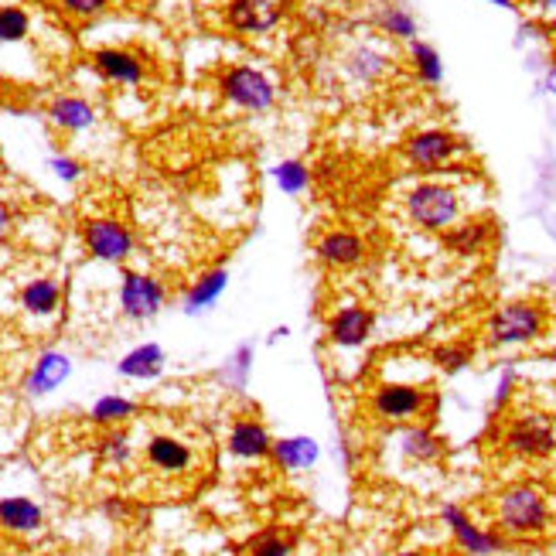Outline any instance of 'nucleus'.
I'll use <instances>...</instances> for the list:
<instances>
[{
	"mask_svg": "<svg viewBox=\"0 0 556 556\" xmlns=\"http://www.w3.org/2000/svg\"><path fill=\"white\" fill-rule=\"evenodd\" d=\"M403 219L427 232V236H444L451 226L468 219V188L462 181H451L441 175H424L420 181L406 185L400 195Z\"/></svg>",
	"mask_w": 556,
	"mask_h": 556,
	"instance_id": "nucleus-1",
	"label": "nucleus"
},
{
	"mask_svg": "<svg viewBox=\"0 0 556 556\" xmlns=\"http://www.w3.org/2000/svg\"><path fill=\"white\" fill-rule=\"evenodd\" d=\"M492 519L505 540L533 543L556 529V505L553 495L533 485V481H516V485H505L495 495Z\"/></svg>",
	"mask_w": 556,
	"mask_h": 556,
	"instance_id": "nucleus-2",
	"label": "nucleus"
},
{
	"mask_svg": "<svg viewBox=\"0 0 556 556\" xmlns=\"http://www.w3.org/2000/svg\"><path fill=\"white\" fill-rule=\"evenodd\" d=\"M549 328H553L549 307L533 298H519L498 304L485 318V325H481V334H485V345L492 349H522L546 338Z\"/></svg>",
	"mask_w": 556,
	"mask_h": 556,
	"instance_id": "nucleus-3",
	"label": "nucleus"
},
{
	"mask_svg": "<svg viewBox=\"0 0 556 556\" xmlns=\"http://www.w3.org/2000/svg\"><path fill=\"white\" fill-rule=\"evenodd\" d=\"M400 154L420 175H447L457 172V164L471 154V148L462 134L447 127H420L403 140Z\"/></svg>",
	"mask_w": 556,
	"mask_h": 556,
	"instance_id": "nucleus-4",
	"label": "nucleus"
},
{
	"mask_svg": "<svg viewBox=\"0 0 556 556\" xmlns=\"http://www.w3.org/2000/svg\"><path fill=\"white\" fill-rule=\"evenodd\" d=\"M215 89L239 113H270L280 100V86L256 65H226L215 76Z\"/></svg>",
	"mask_w": 556,
	"mask_h": 556,
	"instance_id": "nucleus-5",
	"label": "nucleus"
},
{
	"mask_svg": "<svg viewBox=\"0 0 556 556\" xmlns=\"http://www.w3.org/2000/svg\"><path fill=\"white\" fill-rule=\"evenodd\" d=\"M502 447L519 462H546L556 454V417L546 409H519L505 420Z\"/></svg>",
	"mask_w": 556,
	"mask_h": 556,
	"instance_id": "nucleus-6",
	"label": "nucleus"
},
{
	"mask_svg": "<svg viewBox=\"0 0 556 556\" xmlns=\"http://www.w3.org/2000/svg\"><path fill=\"white\" fill-rule=\"evenodd\" d=\"M433 406V393L420 382H379L369 393L372 417L382 424H420Z\"/></svg>",
	"mask_w": 556,
	"mask_h": 556,
	"instance_id": "nucleus-7",
	"label": "nucleus"
},
{
	"mask_svg": "<svg viewBox=\"0 0 556 556\" xmlns=\"http://www.w3.org/2000/svg\"><path fill=\"white\" fill-rule=\"evenodd\" d=\"M83 247L92 260L103 263H127L137 250V236L127 223L113 215H92L83 223Z\"/></svg>",
	"mask_w": 556,
	"mask_h": 556,
	"instance_id": "nucleus-8",
	"label": "nucleus"
},
{
	"mask_svg": "<svg viewBox=\"0 0 556 556\" xmlns=\"http://www.w3.org/2000/svg\"><path fill=\"white\" fill-rule=\"evenodd\" d=\"M441 522L447 526V533L454 536L457 549H462L465 556H495L509 546V540H505L495 526L475 522L462 505H454V502H447L441 509Z\"/></svg>",
	"mask_w": 556,
	"mask_h": 556,
	"instance_id": "nucleus-9",
	"label": "nucleus"
},
{
	"mask_svg": "<svg viewBox=\"0 0 556 556\" xmlns=\"http://www.w3.org/2000/svg\"><path fill=\"white\" fill-rule=\"evenodd\" d=\"M167 304V290L157 277L140 274V270H124L119 274V314L127 321H151Z\"/></svg>",
	"mask_w": 556,
	"mask_h": 556,
	"instance_id": "nucleus-10",
	"label": "nucleus"
},
{
	"mask_svg": "<svg viewBox=\"0 0 556 556\" xmlns=\"http://www.w3.org/2000/svg\"><path fill=\"white\" fill-rule=\"evenodd\" d=\"M287 14V0H226L223 21L226 28L236 35L263 38L280 28V21Z\"/></svg>",
	"mask_w": 556,
	"mask_h": 556,
	"instance_id": "nucleus-11",
	"label": "nucleus"
},
{
	"mask_svg": "<svg viewBox=\"0 0 556 556\" xmlns=\"http://www.w3.org/2000/svg\"><path fill=\"white\" fill-rule=\"evenodd\" d=\"M314 260L328 270H355L369 260V243L358 229H325L314 239Z\"/></svg>",
	"mask_w": 556,
	"mask_h": 556,
	"instance_id": "nucleus-12",
	"label": "nucleus"
},
{
	"mask_svg": "<svg viewBox=\"0 0 556 556\" xmlns=\"http://www.w3.org/2000/svg\"><path fill=\"white\" fill-rule=\"evenodd\" d=\"M372 328H376L372 311L366 304H358V301H342L325 321L328 342L334 349H342V352H355V349L366 345L372 338Z\"/></svg>",
	"mask_w": 556,
	"mask_h": 556,
	"instance_id": "nucleus-13",
	"label": "nucleus"
},
{
	"mask_svg": "<svg viewBox=\"0 0 556 556\" xmlns=\"http://www.w3.org/2000/svg\"><path fill=\"white\" fill-rule=\"evenodd\" d=\"M274 433L270 427L256 420V417H236L226 430V451L243 465H256V462H267L274 454Z\"/></svg>",
	"mask_w": 556,
	"mask_h": 556,
	"instance_id": "nucleus-14",
	"label": "nucleus"
},
{
	"mask_svg": "<svg viewBox=\"0 0 556 556\" xmlns=\"http://www.w3.org/2000/svg\"><path fill=\"white\" fill-rule=\"evenodd\" d=\"M89 62L113 86H143L148 79V59L134 48H96Z\"/></svg>",
	"mask_w": 556,
	"mask_h": 556,
	"instance_id": "nucleus-15",
	"label": "nucleus"
},
{
	"mask_svg": "<svg viewBox=\"0 0 556 556\" xmlns=\"http://www.w3.org/2000/svg\"><path fill=\"white\" fill-rule=\"evenodd\" d=\"M143 462L164 478H181L195 468V447L175 438V433H154V438L143 444Z\"/></svg>",
	"mask_w": 556,
	"mask_h": 556,
	"instance_id": "nucleus-16",
	"label": "nucleus"
},
{
	"mask_svg": "<svg viewBox=\"0 0 556 556\" xmlns=\"http://www.w3.org/2000/svg\"><path fill=\"white\" fill-rule=\"evenodd\" d=\"M393 55L376 41H358L342 55V72L358 86H376L393 72Z\"/></svg>",
	"mask_w": 556,
	"mask_h": 556,
	"instance_id": "nucleus-17",
	"label": "nucleus"
},
{
	"mask_svg": "<svg viewBox=\"0 0 556 556\" xmlns=\"http://www.w3.org/2000/svg\"><path fill=\"white\" fill-rule=\"evenodd\" d=\"M390 444L406 465H417V468H430L444 457V441L424 424H403L390 438Z\"/></svg>",
	"mask_w": 556,
	"mask_h": 556,
	"instance_id": "nucleus-18",
	"label": "nucleus"
},
{
	"mask_svg": "<svg viewBox=\"0 0 556 556\" xmlns=\"http://www.w3.org/2000/svg\"><path fill=\"white\" fill-rule=\"evenodd\" d=\"M492 239H495V223L489 219V215H468V219H462L441 236V243L454 256L475 260L481 253H489Z\"/></svg>",
	"mask_w": 556,
	"mask_h": 556,
	"instance_id": "nucleus-19",
	"label": "nucleus"
},
{
	"mask_svg": "<svg viewBox=\"0 0 556 556\" xmlns=\"http://www.w3.org/2000/svg\"><path fill=\"white\" fill-rule=\"evenodd\" d=\"M68 376H72V358L59 349H45L35 358L31 372L24 376V393H28L31 400L48 396V393H55Z\"/></svg>",
	"mask_w": 556,
	"mask_h": 556,
	"instance_id": "nucleus-20",
	"label": "nucleus"
},
{
	"mask_svg": "<svg viewBox=\"0 0 556 556\" xmlns=\"http://www.w3.org/2000/svg\"><path fill=\"white\" fill-rule=\"evenodd\" d=\"M45 529V509L28 495L0 498V533L11 536H35Z\"/></svg>",
	"mask_w": 556,
	"mask_h": 556,
	"instance_id": "nucleus-21",
	"label": "nucleus"
},
{
	"mask_svg": "<svg viewBox=\"0 0 556 556\" xmlns=\"http://www.w3.org/2000/svg\"><path fill=\"white\" fill-rule=\"evenodd\" d=\"M270 462L280 471H287V475L311 471L314 465L321 462V444L314 441V438H307V433H290V438H277Z\"/></svg>",
	"mask_w": 556,
	"mask_h": 556,
	"instance_id": "nucleus-22",
	"label": "nucleus"
},
{
	"mask_svg": "<svg viewBox=\"0 0 556 556\" xmlns=\"http://www.w3.org/2000/svg\"><path fill=\"white\" fill-rule=\"evenodd\" d=\"M226 287H229V270H226V267H212V270H205L199 280H191V287L185 290L181 311L191 314V318H199V314L212 311L215 304L223 301Z\"/></svg>",
	"mask_w": 556,
	"mask_h": 556,
	"instance_id": "nucleus-23",
	"label": "nucleus"
},
{
	"mask_svg": "<svg viewBox=\"0 0 556 556\" xmlns=\"http://www.w3.org/2000/svg\"><path fill=\"white\" fill-rule=\"evenodd\" d=\"M48 124L62 134H83L96 124V106L86 100V96H55L52 106H48Z\"/></svg>",
	"mask_w": 556,
	"mask_h": 556,
	"instance_id": "nucleus-24",
	"label": "nucleus"
},
{
	"mask_svg": "<svg viewBox=\"0 0 556 556\" xmlns=\"http://www.w3.org/2000/svg\"><path fill=\"white\" fill-rule=\"evenodd\" d=\"M167 369V355L157 342H143L137 349H130L124 358L116 362V372L124 379H140V382H151Z\"/></svg>",
	"mask_w": 556,
	"mask_h": 556,
	"instance_id": "nucleus-25",
	"label": "nucleus"
},
{
	"mask_svg": "<svg viewBox=\"0 0 556 556\" xmlns=\"http://www.w3.org/2000/svg\"><path fill=\"white\" fill-rule=\"evenodd\" d=\"M17 301H21V311L31 314V318H52L62 307V287L52 277H38L21 287Z\"/></svg>",
	"mask_w": 556,
	"mask_h": 556,
	"instance_id": "nucleus-26",
	"label": "nucleus"
},
{
	"mask_svg": "<svg viewBox=\"0 0 556 556\" xmlns=\"http://www.w3.org/2000/svg\"><path fill=\"white\" fill-rule=\"evenodd\" d=\"M372 24L386 35V38H393V41H417L420 35V24L414 17V11L403 8V4H379L372 11Z\"/></svg>",
	"mask_w": 556,
	"mask_h": 556,
	"instance_id": "nucleus-27",
	"label": "nucleus"
},
{
	"mask_svg": "<svg viewBox=\"0 0 556 556\" xmlns=\"http://www.w3.org/2000/svg\"><path fill=\"white\" fill-rule=\"evenodd\" d=\"M137 400H130V396H119V393H106V396H100L92 406H89V420L96 424V427H103V430H110V427H124L127 420H134L137 417Z\"/></svg>",
	"mask_w": 556,
	"mask_h": 556,
	"instance_id": "nucleus-28",
	"label": "nucleus"
},
{
	"mask_svg": "<svg viewBox=\"0 0 556 556\" xmlns=\"http://www.w3.org/2000/svg\"><path fill=\"white\" fill-rule=\"evenodd\" d=\"M409 65H414L417 79L424 86H441L444 83V59L430 41H424V38L409 41Z\"/></svg>",
	"mask_w": 556,
	"mask_h": 556,
	"instance_id": "nucleus-29",
	"label": "nucleus"
},
{
	"mask_svg": "<svg viewBox=\"0 0 556 556\" xmlns=\"http://www.w3.org/2000/svg\"><path fill=\"white\" fill-rule=\"evenodd\" d=\"M253 358H256V345L253 342H243L226 358V366L219 369V379L229 386V390H247L250 372H253Z\"/></svg>",
	"mask_w": 556,
	"mask_h": 556,
	"instance_id": "nucleus-30",
	"label": "nucleus"
},
{
	"mask_svg": "<svg viewBox=\"0 0 556 556\" xmlns=\"http://www.w3.org/2000/svg\"><path fill=\"white\" fill-rule=\"evenodd\" d=\"M270 178L277 181V188L283 191V195H304V191L311 188V167L298 157H287V161L274 164Z\"/></svg>",
	"mask_w": 556,
	"mask_h": 556,
	"instance_id": "nucleus-31",
	"label": "nucleus"
},
{
	"mask_svg": "<svg viewBox=\"0 0 556 556\" xmlns=\"http://www.w3.org/2000/svg\"><path fill=\"white\" fill-rule=\"evenodd\" d=\"M100 457L110 468H127L134 462V441L127 430L110 427L103 438H100Z\"/></svg>",
	"mask_w": 556,
	"mask_h": 556,
	"instance_id": "nucleus-32",
	"label": "nucleus"
},
{
	"mask_svg": "<svg viewBox=\"0 0 556 556\" xmlns=\"http://www.w3.org/2000/svg\"><path fill=\"white\" fill-rule=\"evenodd\" d=\"M294 533H283V529H263L253 536L247 556H294Z\"/></svg>",
	"mask_w": 556,
	"mask_h": 556,
	"instance_id": "nucleus-33",
	"label": "nucleus"
},
{
	"mask_svg": "<svg viewBox=\"0 0 556 556\" xmlns=\"http://www.w3.org/2000/svg\"><path fill=\"white\" fill-rule=\"evenodd\" d=\"M471 358H475V349L465 345V342H444V345H438L430 352V362L441 372H462V369H468Z\"/></svg>",
	"mask_w": 556,
	"mask_h": 556,
	"instance_id": "nucleus-34",
	"label": "nucleus"
},
{
	"mask_svg": "<svg viewBox=\"0 0 556 556\" xmlns=\"http://www.w3.org/2000/svg\"><path fill=\"white\" fill-rule=\"evenodd\" d=\"M31 31V17L24 8H0V41H24Z\"/></svg>",
	"mask_w": 556,
	"mask_h": 556,
	"instance_id": "nucleus-35",
	"label": "nucleus"
},
{
	"mask_svg": "<svg viewBox=\"0 0 556 556\" xmlns=\"http://www.w3.org/2000/svg\"><path fill=\"white\" fill-rule=\"evenodd\" d=\"M55 4L72 21H92V17L106 14V8L113 4V0H55Z\"/></svg>",
	"mask_w": 556,
	"mask_h": 556,
	"instance_id": "nucleus-36",
	"label": "nucleus"
},
{
	"mask_svg": "<svg viewBox=\"0 0 556 556\" xmlns=\"http://www.w3.org/2000/svg\"><path fill=\"white\" fill-rule=\"evenodd\" d=\"M52 172H55L62 181H79V178H83V164H79L76 157L59 154V157H52Z\"/></svg>",
	"mask_w": 556,
	"mask_h": 556,
	"instance_id": "nucleus-37",
	"label": "nucleus"
},
{
	"mask_svg": "<svg viewBox=\"0 0 556 556\" xmlns=\"http://www.w3.org/2000/svg\"><path fill=\"white\" fill-rule=\"evenodd\" d=\"M513 390H516V369H505L502 379H498V390H495V406H505V403H509Z\"/></svg>",
	"mask_w": 556,
	"mask_h": 556,
	"instance_id": "nucleus-38",
	"label": "nucleus"
},
{
	"mask_svg": "<svg viewBox=\"0 0 556 556\" xmlns=\"http://www.w3.org/2000/svg\"><path fill=\"white\" fill-rule=\"evenodd\" d=\"M11 229H14V205L0 199V243H8Z\"/></svg>",
	"mask_w": 556,
	"mask_h": 556,
	"instance_id": "nucleus-39",
	"label": "nucleus"
},
{
	"mask_svg": "<svg viewBox=\"0 0 556 556\" xmlns=\"http://www.w3.org/2000/svg\"><path fill=\"white\" fill-rule=\"evenodd\" d=\"M519 4H522L526 11L540 14V17H553V14H556V0H519Z\"/></svg>",
	"mask_w": 556,
	"mask_h": 556,
	"instance_id": "nucleus-40",
	"label": "nucleus"
},
{
	"mask_svg": "<svg viewBox=\"0 0 556 556\" xmlns=\"http://www.w3.org/2000/svg\"><path fill=\"white\" fill-rule=\"evenodd\" d=\"M393 556H447V553H433V549H400Z\"/></svg>",
	"mask_w": 556,
	"mask_h": 556,
	"instance_id": "nucleus-41",
	"label": "nucleus"
},
{
	"mask_svg": "<svg viewBox=\"0 0 556 556\" xmlns=\"http://www.w3.org/2000/svg\"><path fill=\"white\" fill-rule=\"evenodd\" d=\"M546 89L556 96V62H553V65H549V72H546Z\"/></svg>",
	"mask_w": 556,
	"mask_h": 556,
	"instance_id": "nucleus-42",
	"label": "nucleus"
},
{
	"mask_svg": "<svg viewBox=\"0 0 556 556\" xmlns=\"http://www.w3.org/2000/svg\"><path fill=\"white\" fill-rule=\"evenodd\" d=\"M489 4H495V8H505V11H513V8H516V0H489Z\"/></svg>",
	"mask_w": 556,
	"mask_h": 556,
	"instance_id": "nucleus-43",
	"label": "nucleus"
},
{
	"mask_svg": "<svg viewBox=\"0 0 556 556\" xmlns=\"http://www.w3.org/2000/svg\"><path fill=\"white\" fill-rule=\"evenodd\" d=\"M290 334V328H277L274 334H270V342H280V338H287Z\"/></svg>",
	"mask_w": 556,
	"mask_h": 556,
	"instance_id": "nucleus-44",
	"label": "nucleus"
}]
</instances>
